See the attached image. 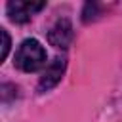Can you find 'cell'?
Masks as SVG:
<instances>
[{
	"instance_id": "6da1fadb",
	"label": "cell",
	"mask_w": 122,
	"mask_h": 122,
	"mask_svg": "<svg viewBox=\"0 0 122 122\" xmlns=\"http://www.w3.org/2000/svg\"><path fill=\"white\" fill-rule=\"evenodd\" d=\"M44 63H46L44 46L34 38L23 40L19 50L15 51V65L25 72H34L40 67H44Z\"/></svg>"
},
{
	"instance_id": "7a4b0ae2",
	"label": "cell",
	"mask_w": 122,
	"mask_h": 122,
	"mask_svg": "<svg viewBox=\"0 0 122 122\" xmlns=\"http://www.w3.org/2000/svg\"><path fill=\"white\" fill-rule=\"evenodd\" d=\"M44 8H46V2H29V0H13V2H8L6 6L8 15L13 23H27L34 13H38Z\"/></svg>"
},
{
	"instance_id": "3957f363",
	"label": "cell",
	"mask_w": 122,
	"mask_h": 122,
	"mask_svg": "<svg viewBox=\"0 0 122 122\" xmlns=\"http://www.w3.org/2000/svg\"><path fill=\"white\" fill-rule=\"evenodd\" d=\"M72 38H74L72 23H71L67 17L57 19V21L53 23V27L50 29V32H48V40H50V44L55 46V48H61V50L69 48L71 42H72Z\"/></svg>"
},
{
	"instance_id": "277c9868",
	"label": "cell",
	"mask_w": 122,
	"mask_h": 122,
	"mask_svg": "<svg viewBox=\"0 0 122 122\" xmlns=\"http://www.w3.org/2000/svg\"><path fill=\"white\" fill-rule=\"evenodd\" d=\"M65 67H67L65 57H55V59L46 67V71H44V74H42V78H40V82H38V92L44 93V92H50L51 88H55V86L59 84L63 72H65Z\"/></svg>"
},
{
	"instance_id": "5b68a950",
	"label": "cell",
	"mask_w": 122,
	"mask_h": 122,
	"mask_svg": "<svg viewBox=\"0 0 122 122\" xmlns=\"http://www.w3.org/2000/svg\"><path fill=\"white\" fill-rule=\"evenodd\" d=\"M97 15H99V6H97L95 2H88V4L84 6V11H82V21H84V23H90V21H93Z\"/></svg>"
},
{
	"instance_id": "8992f818",
	"label": "cell",
	"mask_w": 122,
	"mask_h": 122,
	"mask_svg": "<svg viewBox=\"0 0 122 122\" xmlns=\"http://www.w3.org/2000/svg\"><path fill=\"white\" fill-rule=\"evenodd\" d=\"M0 36H2V51H0V61H4L8 57V51H10V34L6 29H0Z\"/></svg>"
}]
</instances>
